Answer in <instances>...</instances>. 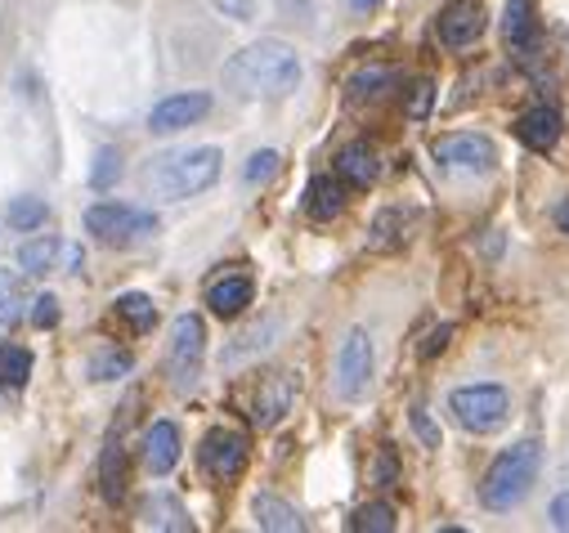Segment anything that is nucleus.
Masks as SVG:
<instances>
[{
  "mask_svg": "<svg viewBox=\"0 0 569 533\" xmlns=\"http://www.w3.org/2000/svg\"><path fill=\"white\" fill-rule=\"evenodd\" d=\"M301 86V54L288 41H251L224 63V90L238 99H282Z\"/></svg>",
  "mask_w": 569,
  "mask_h": 533,
  "instance_id": "obj_1",
  "label": "nucleus"
},
{
  "mask_svg": "<svg viewBox=\"0 0 569 533\" xmlns=\"http://www.w3.org/2000/svg\"><path fill=\"white\" fill-rule=\"evenodd\" d=\"M538 466H542V449L538 440H520L511 449H502L493 457V466L485 471V484H480V502L489 511H511L529 497L533 480H538Z\"/></svg>",
  "mask_w": 569,
  "mask_h": 533,
  "instance_id": "obj_2",
  "label": "nucleus"
},
{
  "mask_svg": "<svg viewBox=\"0 0 569 533\" xmlns=\"http://www.w3.org/2000/svg\"><path fill=\"white\" fill-rule=\"evenodd\" d=\"M216 180H220V149H184V153L158 158V162L144 171V184H149L158 198H167V202L198 198V193H207Z\"/></svg>",
  "mask_w": 569,
  "mask_h": 533,
  "instance_id": "obj_3",
  "label": "nucleus"
},
{
  "mask_svg": "<svg viewBox=\"0 0 569 533\" xmlns=\"http://www.w3.org/2000/svg\"><path fill=\"white\" fill-rule=\"evenodd\" d=\"M449 413L462 431L471 435H493L502 431V422L511 418V394L493 381H480V385H458L449 394Z\"/></svg>",
  "mask_w": 569,
  "mask_h": 533,
  "instance_id": "obj_4",
  "label": "nucleus"
},
{
  "mask_svg": "<svg viewBox=\"0 0 569 533\" xmlns=\"http://www.w3.org/2000/svg\"><path fill=\"white\" fill-rule=\"evenodd\" d=\"M86 229L103 242V247H139L158 233V215L126 207V202H94L86 211Z\"/></svg>",
  "mask_w": 569,
  "mask_h": 533,
  "instance_id": "obj_5",
  "label": "nucleus"
},
{
  "mask_svg": "<svg viewBox=\"0 0 569 533\" xmlns=\"http://www.w3.org/2000/svg\"><path fill=\"white\" fill-rule=\"evenodd\" d=\"M202 354H207V328L198 314H180L171 323V345H167V368L176 385H193L202 372Z\"/></svg>",
  "mask_w": 569,
  "mask_h": 533,
  "instance_id": "obj_6",
  "label": "nucleus"
},
{
  "mask_svg": "<svg viewBox=\"0 0 569 533\" xmlns=\"http://www.w3.org/2000/svg\"><path fill=\"white\" fill-rule=\"evenodd\" d=\"M368 381H372V336L363 328H355V332H346V341L337 350L332 385H337V394L346 399V404H355V399L368 394Z\"/></svg>",
  "mask_w": 569,
  "mask_h": 533,
  "instance_id": "obj_7",
  "label": "nucleus"
},
{
  "mask_svg": "<svg viewBox=\"0 0 569 533\" xmlns=\"http://www.w3.org/2000/svg\"><path fill=\"white\" fill-rule=\"evenodd\" d=\"M198 462H202L207 480H216V484L238 480L242 466H247V435H242V431H229V426H216V431L202 440Z\"/></svg>",
  "mask_w": 569,
  "mask_h": 533,
  "instance_id": "obj_8",
  "label": "nucleus"
},
{
  "mask_svg": "<svg viewBox=\"0 0 569 533\" xmlns=\"http://www.w3.org/2000/svg\"><path fill=\"white\" fill-rule=\"evenodd\" d=\"M431 153L445 171H471V175L493 171V162H498V149L485 135H445L431 144Z\"/></svg>",
  "mask_w": 569,
  "mask_h": 533,
  "instance_id": "obj_9",
  "label": "nucleus"
},
{
  "mask_svg": "<svg viewBox=\"0 0 569 533\" xmlns=\"http://www.w3.org/2000/svg\"><path fill=\"white\" fill-rule=\"evenodd\" d=\"M489 19H485V6L480 0H449L445 14H440V41L449 50H467L485 37Z\"/></svg>",
  "mask_w": 569,
  "mask_h": 533,
  "instance_id": "obj_10",
  "label": "nucleus"
},
{
  "mask_svg": "<svg viewBox=\"0 0 569 533\" xmlns=\"http://www.w3.org/2000/svg\"><path fill=\"white\" fill-rule=\"evenodd\" d=\"M81 247H68V242H59V238H37V242H28L23 251H19V264L28 274H37V279H46V274H77L81 270Z\"/></svg>",
  "mask_w": 569,
  "mask_h": 533,
  "instance_id": "obj_11",
  "label": "nucleus"
},
{
  "mask_svg": "<svg viewBox=\"0 0 569 533\" xmlns=\"http://www.w3.org/2000/svg\"><path fill=\"white\" fill-rule=\"evenodd\" d=\"M207 112H211V94H202V90L171 94L149 112V130L153 135H176V130H184V125H198Z\"/></svg>",
  "mask_w": 569,
  "mask_h": 533,
  "instance_id": "obj_12",
  "label": "nucleus"
},
{
  "mask_svg": "<svg viewBox=\"0 0 569 533\" xmlns=\"http://www.w3.org/2000/svg\"><path fill=\"white\" fill-rule=\"evenodd\" d=\"M560 130H565L560 112L542 103V108H529V112L516 121V140H520L525 149H533V153H547V149H556Z\"/></svg>",
  "mask_w": 569,
  "mask_h": 533,
  "instance_id": "obj_13",
  "label": "nucleus"
},
{
  "mask_svg": "<svg viewBox=\"0 0 569 533\" xmlns=\"http://www.w3.org/2000/svg\"><path fill=\"white\" fill-rule=\"evenodd\" d=\"M337 175H341V184H350V189H368V184H377V175H381V158H377V149H372L368 140L346 144V149L337 153Z\"/></svg>",
  "mask_w": 569,
  "mask_h": 533,
  "instance_id": "obj_14",
  "label": "nucleus"
},
{
  "mask_svg": "<svg viewBox=\"0 0 569 533\" xmlns=\"http://www.w3.org/2000/svg\"><path fill=\"white\" fill-rule=\"evenodd\" d=\"M180 426L176 422H153L149 435H144V466L153 475H171L176 462H180Z\"/></svg>",
  "mask_w": 569,
  "mask_h": 533,
  "instance_id": "obj_15",
  "label": "nucleus"
},
{
  "mask_svg": "<svg viewBox=\"0 0 569 533\" xmlns=\"http://www.w3.org/2000/svg\"><path fill=\"white\" fill-rule=\"evenodd\" d=\"M292 399H297L292 376H269V381L260 385V394H256V404H251V422H256V426H273L282 413L292 409Z\"/></svg>",
  "mask_w": 569,
  "mask_h": 533,
  "instance_id": "obj_16",
  "label": "nucleus"
},
{
  "mask_svg": "<svg viewBox=\"0 0 569 533\" xmlns=\"http://www.w3.org/2000/svg\"><path fill=\"white\" fill-rule=\"evenodd\" d=\"M251 515H256V524L269 529V533H301V529H306L301 511L288 506L282 497H273V493H260V497L251 502Z\"/></svg>",
  "mask_w": 569,
  "mask_h": 533,
  "instance_id": "obj_17",
  "label": "nucleus"
},
{
  "mask_svg": "<svg viewBox=\"0 0 569 533\" xmlns=\"http://www.w3.org/2000/svg\"><path fill=\"white\" fill-rule=\"evenodd\" d=\"M251 279H242V274H233V279H220V283H211L207 288V305L220 314V319H238L247 305H251Z\"/></svg>",
  "mask_w": 569,
  "mask_h": 533,
  "instance_id": "obj_18",
  "label": "nucleus"
},
{
  "mask_svg": "<svg viewBox=\"0 0 569 533\" xmlns=\"http://www.w3.org/2000/svg\"><path fill=\"white\" fill-rule=\"evenodd\" d=\"M139 515H144V524H149V529H167V533H189V529H193V520H189L184 502H180V497H171V493H153Z\"/></svg>",
  "mask_w": 569,
  "mask_h": 533,
  "instance_id": "obj_19",
  "label": "nucleus"
},
{
  "mask_svg": "<svg viewBox=\"0 0 569 533\" xmlns=\"http://www.w3.org/2000/svg\"><path fill=\"white\" fill-rule=\"evenodd\" d=\"M502 37H507L511 50H529L538 41V19H533L529 0H507V10H502Z\"/></svg>",
  "mask_w": 569,
  "mask_h": 533,
  "instance_id": "obj_20",
  "label": "nucleus"
},
{
  "mask_svg": "<svg viewBox=\"0 0 569 533\" xmlns=\"http://www.w3.org/2000/svg\"><path fill=\"white\" fill-rule=\"evenodd\" d=\"M306 211H310L315 220H337V215L346 211V189H341V180H332V175L310 180V189H306Z\"/></svg>",
  "mask_w": 569,
  "mask_h": 533,
  "instance_id": "obj_21",
  "label": "nucleus"
},
{
  "mask_svg": "<svg viewBox=\"0 0 569 533\" xmlns=\"http://www.w3.org/2000/svg\"><path fill=\"white\" fill-rule=\"evenodd\" d=\"M408 224H412V215H408L403 207H386V211L372 220V238H368V247H372V251H390V247H399V242L408 238Z\"/></svg>",
  "mask_w": 569,
  "mask_h": 533,
  "instance_id": "obj_22",
  "label": "nucleus"
},
{
  "mask_svg": "<svg viewBox=\"0 0 569 533\" xmlns=\"http://www.w3.org/2000/svg\"><path fill=\"white\" fill-rule=\"evenodd\" d=\"M28 376H32V354L23 345L0 350V390H23Z\"/></svg>",
  "mask_w": 569,
  "mask_h": 533,
  "instance_id": "obj_23",
  "label": "nucleus"
},
{
  "mask_svg": "<svg viewBox=\"0 0 569 533\" xmlns=\"http://www.w3.org/2000/svg\"><path fill=\"white\" fill-rule=\"evenodd\" d=\"M395 81H399V77H395L390 68H363V72H355V77H350L346 94H350V103H363V99H377V94H386Z\"/></svg>",
  "mask_w": 569,
  "mask_h": 533,
  "instance_id": "obj_24",
  "label": "nucleus"
},
{
  "mask_svg": "<svg viewBox=\"0 0 569 533\" xmlns=\"http://www.w3.org/2000/svg\"><path fill=\"white\" fill-rule=\"evenodd\" d=\"M99 493H103L108 502H117V497L126 493V453H121V440H112V444H108V453H103Z\"/></svg>",
  "mask_w": 569,
  "mask_h": 533,
  "instance_id": "obj_25",
  "label": "nucleus"
},
{
  "mask_svg": "<svg viewBox=\"0 0 569 533\" xmlns=\"http://www.w3.org/2000/svg\"><path fill=\"white\" fill-rule=\"evenodd\" d=\"M23 305H32L23 296V283L10 270H0V328H14L23 319Z\"/></svg>",
  "mask_w": 569,
  "mask_h": 533,
  "instance_id": "obj_26",
  "label": "nucleus"
},
{
  "mask_svg": "<svg viewBox=\"0 0 569 533\" xmlns=\"http://www.w3.org/2000/svg\"><path fill=\"white\" fill-rule=\"evenodd\" d=\"M117 305V314L134 328V332H144V328H153V319H158V305L144 296V292H130V296H117L112 301Z\"/></svg>",
  "mask_w": 569,
  "mask_h": 533,
  "instance_id": "obj_27",
  "label": "nucleus"
},
{
  "mask_svg": "<svg viewBox=\"0 0 569 533\" xmlns=\"http://www.w3.org/2000/svg\"><path fill=\"white\" fill-rule=\"evenodd\" d=\"M130 368H134V359L126 354V350H103V354H94L90 359V381H121V376H130Z\"/></svg>",
  "mask_w": 569,
  "mask_h": 533,
  "instance_id": "obj_28",
  "label": "nucleus"
},
{
  "mask_svg": "<svg viewBox=\"0 0 569 533\" xmlns=\"http://www.w3.org/2000/svg\"><path fill=\"white\" fill-rule=\"evenodd\" d=\"M350 529H355V533H390V529H395V506H390V502H368V506L355 511Z\"/></svg>",
  "mask_w": 569,
  "mask_h": 533,
  "instance_id": "obj_29",
  "label": "nucleus"
},
{
  "mask_svg": "<svg viewBox=\"0 0 569 533\" xmlns=\"http://www.w3.org/2000/svg\"><path fill=\"white\" fill-rule=\"evenodd\" d=\"M121 153L117 149H99L94 153V167H90V189H99V193H108L117 180H121Z\"/></svg>",
  "mask_w": 569,
  "mask_h": 533,
  "instance_id": "obj_30",
  "label": "nucleus"
},
{
  "mask_svg": "<svg viewBox=\"0 0 569 533\" xmlns=\"http://www.w3.org/2000/svg\"><path fill=\"white\" fill-rule=\"evenodd\" d=\"M41 224H46V202H41V198H14V202H10V229L32 233V229H41Z\"/></svg>",
  "mask_w": 569,
  "mask_h": 533,
  "instance_id": "obj_31",
  "label": "nucleus"
},
{
  "mask_svg": "<svg viewBox=\"0 0 569 533\" xmlns=\"http://www.w3.org/2000/svg\"><path fill=\"white\" fill-rule=\"evenodd\" d=\"M278 162H282V158H278L273 149H260V153H251V158H247V167H242V180H247L251 189H256V184H269V180L278 175Z\"/></svg>",
  "mask_w": 569,
  "mask_h": 533,
  "instance_id": "obj_32",
  "label": "nucleus"
},
{
  "mask_svg": "<svg viewBox=\"0 0 569 533\" xmlns=\"http://www.w3.org/2000/svg\"><path fill=\"white\" fill-rule=\"evenodd\" d=\"M273 332H278V319H269V323H264V328H251V332H247V336H238V341H242V345H233V350H229V363H238V359H242V354H251V350H264V345H269V336H273Z\"/></svg>",
  "mask_w": 569,
  "mask_h": 533,
  "instance_id": "obj_33",
  "label": "nucleus"
},
{
  "mask_svg": "<svg viewBox=\"0 0 569 533\" xmlns=\"http://www.w3.org/2000/svg\"><path fill=\"white\" fill-rule=\"evenodd\" d=\"M431 103H436V86H431V81H417V86L408 90V117H412V121H421L426 112H431Z\"/></svg>",
  "mask_w": 569,
  "mask_h": 533,
  "instance_id": "obj_34",
  "label": "nucleus"
},
{
  "mask_svg": "<svg viewBox=\"0 0 569 533\" xmlns=\"http://www.w3.org/2000/svg\"><path fill=\"white\" fill-rule=\"evenodd\" d=\"M412 431H417V440L426 449H440V426L431 422V413H426V409H412Z\"/></svg>",
  "mask_w": 569,
  "mask_h": 533,
  "instance_id": "obj_35",
  "label": "nucleus"
},
{
  "mask_svg": "<svg viewBox=\"0 0 569 533\" xmlns=\"http://www.w3.org/2000/svg\"><path fill=\"white\" fill-rule=\"evenodd\" d=\"M32 323L37 328H54L59 323V301L54 296H37L32 301Z\"/></svg>",
  "mask_w": 569,
  "mask_h": 533,
  "instance_id": "obj_36",
  "label": "nucleus"
},
{
  "mask_svg": "<svg viewBox=\"0 0 569 533\" xmlns=\"http://www.w3.org/2000/svg\"><path fill=\"white\" fill-rule=\"evenodd\" d=\"M372 480H377V484H395V480H399V462H395V449H381V453H377Z\"/></svg>",
  "mask_w": 569,
  "mask_h": 533,
  "instance_id": "obj_37",
  "label": "nucleus"
},
{
  "mask_svg": "<svg viewBox=\"0 0 569 533\" xmlns=\"http://www.w3.org/2000/svg\"><path fill=\"white\" fill-rule=\"evenodd\" d=\"M547 520H551L556 529H565V533H569V493H556V497H551V506H547Z\"/></svg>",
  "mask_w": 569,
  "mask_h": 533,
  "instance_id": "obj_38",
  "label": "nucleus"
},
{
  "mask_svg": "<svg viewBox=\"0 0 569 533\" xmlns=\"http://www.w3.org/2000/svg\"><path fill=\"white\" fill-rule=\"evenodd\" d=\"M449 336H453V328H436L431 336H426V345H421V359H436V354H445Z\"/></svg>",
  "mask_w": 569,
  "mask_h": 533,
  "instance_id": "obj_39",
  "label": "nucleus"
},
{
  "mask_svg": "<svg viewBox=\"0 0 569 533\" xmlns=\"http://www.w3.org/2000/svg\"><path fill=\"white\" fill-rule=\"evenodd\" d=\"M556 224H560V233H569V198L556 207Z\"/></svg>",
  "mask_w": 569,
  "mask_h": 533,
  "instance_id": "obj_40",
  "label": "nucleus"
},
{
  "mask_svg": "<svg viewBox=\"0 0 569 533\" xmlns=\"http://www.w3.org/2000/svg\"><path fill=\"white\" fill-rule=\"evenodd\" d=\"M350 6H355V10L363 14V10H372V6H377V0H350Z\"/></svg>",
  "mask_w": 569,
  "mask_h": 533,
  "instance_id": "obj_41",
  "label": "nucleus"
}]
</instances>
